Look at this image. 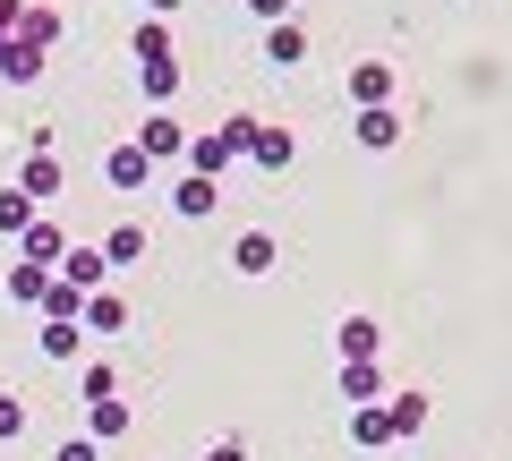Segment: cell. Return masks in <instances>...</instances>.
Returning a JSON list of instances; mask_svg holds the SVG:
<instances>
[{"instance_id": "4dcf8cb0", "label": "cell", "mask_w": 512, "mask_h": 461, "mask_svg": "<svg viewBox=\"0 0 512 461\" xmlns=\"http://www.w3.org/2000/svg\"><path fill=\"white\" fill-rule=\"evenodd\" d=\"M18 35V0H0V43Z\"/></svg>"}, {"instance_id": "d6a6232c", "label": "cell", "mask_w": 512, "mask_h": 461, "mask_svg": "<svg viewBox=\"0 0 512 461\" xmlns=\"http://www.w3.org/2000/svg\"><path fill=\"white\" fill-rule=\"evenodd\" d=\"M146 9H154V18H171V9H188V0H146Z\"/></svg>"}, {"instance_id": "ba28073f", "label": "cell", "mask_w": 512, "mask_h": 461, "mask_svg": "<svg viewBox=\"0 0 512 461\" xmlns=\"http://www.w3.org/2000/svg\"><path fill=\"white\" fill-rule=\"evenodd\" d=\"M384 351V325L376 316H342V359H376Z\"/></svg>"}, {"instance_id": "83f0119b", "label": "cell", "mask_w": 512, "mask_h": 461, "mask_svg": "<svg viewBox=\"0 0 512 461\" xmlns=\"http://www.w3.org/2000/svg\"><path fill=\"white\" fill-rule=\"evenodd\" d=\"M26 427V402H9V393H0V436H18Z\"/></svg>"}, {"instance_id": "2e32d148", "label": "cell", "mask_w": 512, "mask_h": 461, "mask_svg": "<svg viewBox=\"0 0 512 461\" xmlns=\"http://www.w3.org/2000/svg\"><path fill=\"white\" fill-rule=\"evenodd\" d=\"M146 257V231L137 222H111V240H103V265H137Z\"/></svg>"}, {"instance_id": "8fae6325", "label": "cell", "mask_w": 512, "mask_h": 461, "mask_svg": "<svg viewBox=\"0 0 512 461\" xmlns=\"http://www.w3.org/2000/svg\"><path fill=\"white\" fill-rule=\"evenodd\" d=\"M359 146H402V120H393V103H376V111H359Z\"/></svg>"}, {"instance_id": "d4e9b609", "label": "cell", "mask_w": 512, "mask_h": 461, "mask_svg": "<svg viewBox=\"0 0 512 461\" xmlns=\"http://www.w3.org/2000/svg\"><path fill=\"white\" fill-rule=\"evenodd\" d=\"M180 214H214V180H197V171H188V180H180Z\"/></svg>"}, {"instance_id": "7c38bea8", "label": "cell", "mask_w": 512, "mask_h": 461, "mask_svg": "<svg viewBox=\"0 0 512 461\" xmlns=\"http://www.w3.org/2000/svg\"><path fill=\"white\" fill-rule=\"evenodd\" d=\"M248 154H256V163H265V171H291L299 137H291V129H256V146H248Z\"/></svg>"}, {"instance_id": "cb8c5ba5", "label": "cell", "mask_w": 512, "mask_h": 461, "mask_svg": "<svg viewBox=\"0 0 512 461\" xmlns=\"http://www.w3.org/2000/svg\"><path fill=\"white\" fill-rule=\"evenodd\" d=\"M26 222H35V205H26V197H18V188H0V231H9V240H18Z\"/></svg>"}, {"instance_id": "30bf717a", "label": "cell", "mask_w": 512, "mask_h": 461, "mask_svg": "<svg viewBox=\"0 0 512 461\" xmlns=\"http://www.w3.org/2000/svg\"><path fill=\"white\" fill-rule=\"evenodd\" d=\"M231 265H239V274H274V231H239Z\"/></svg>"}, {"instance_id": "7a4b0ae2", "label": "cell", "mask_w": 512, "mask_h": 461, "mask_svg": "<svg viewBox=\"0 0 512 461\" xmlns=\"http://www.w3.org/2000/svg\"><path fill=\"white\" fill-rule=\"evenodd\" d=\"M137 154H146V163H180V154H188V129L171 120V111H154L146 129H137Z\"/></svg>"}, {"instance_id": "9a60e30c", "label": "cell", "mask_w": 512, "mask_h": 461, "mask_svg": "<svg viewBox=\"0 0 512 461\" xmlns=\"http://www.w3.org/2000/svg\"><path fill=\"white\" fill-rule=\"evenodd\" d=\"M86 436H94V444H120V436H128V402H94V410H86Z\"/></svg>"}, {"instance_id": "5b68a950", "label": "cell", "mask_w": 512, "mask_h": 461, "mask_svg": "<svg viewBox=\"0 0 512 461\" xmlns=\"http://www.w3.org/2000/svg\"><path fill=\"white\" fill-rule=\"evenodd\" d=\"M188 163H197V180H222V171H231L239 163V146H231V137H188Z\"/></svg>"}, {"instance_id": "1f68e13d", "label": "cell", "mask_w": 512, "mask_h": 461, "mask_svg": "<svg viewBox=\"0 0 512 461\" xmlns=\"http://www.w3.org/2000/svg\"><path fill=\"white\" fill-rule=\"evenodd\" d=\"M214 461H248V444H231V436H222V444H214Z\"/></svg>"}, {"instance_id": "7402d4cb", "label": "cell", "mask_w": 512, "mask_h": 461, "mask_svg": "<svg viewBox=\"0 0 512 461\" xmlns=\"http://www.w3.org/2000/svg\"><path fill=\"white\" fill-rule=\"evenodd\" d=\"M384 410H393V427H402V436H419V427H427V393H393Z\"/></svg>"}, {"instance_id": "5bb4252c", "label": "cell", "mask_w": 512, "mask_h": 461, "mask_svg": "<svg viewBox=\"0 0 512 461\" xmlns=\"http://www.w3.org/2000/svg\"><path fill=\"white\" fill-rule=\"evenodd\" d=\"M18 43L52 52V43H60V9H18Z\"/></svg>"}, {"instance_id": "f1b7e54d", "label": "cell", "mask_w": 512, "mask_h": 461, "mask_svg": "<svg viewBox=\"0 0 512 461\" xmlns=\"http://www.w3.org/2000/svg\"><path fill=\"white\" fill-rule=\"evenodd\" d=\"M60 461H103V444H94V436H77V444H60Z\"/></svg>"}, {"instance_id": "3957f363", "label": "cell", "mask_w": 512, "mask_h": 461, "mask_svg": "<svg viewBox=\"0 0 512 461\" xmlns=\"http://www.w3.org/2000/svg\"><path fill=\"white\" fill-rule=\"evenodd\" d=\"M18 197H26V205H52V197H60V163H52L43 146L18 163Z\"/></svg>"}, {"instance_id": "d6986e66", "label": "cell", "mask_w": 512, "mask_h": 461, "mask_svg": "<svg viewBox=\"0 0 512 461\" xmlns=\"http://www.w3.org/2000/svg\"><path fill=\"white\" fill-rule=\"evenodd\" d=\"M342 393H350V402H376V359H342Z\"/></svg>"}, {"instance_id": "4fadbf2b", "label": "cell", "mask_w": 512, "mask_h": 461, "mask_svg": "<svg viewBox=\"0 0 512 461\" xmlns=\"http://www.w3.org/2000/svg\"><path fill=\"white\" fill-rule=\"evenodd\" d=\"M146 171H154V163H146L137 146H111V154H103V180H111V188H137Z\"/></svg>"}, {"instance_id": "4316f807", "label": "cell", "mask_w": 512, "mask_h": 461, "mask_svg": "<svg viewBox=\"0 0 512 461\" xmlns=\"http://www.w3.org/2000/svg\"><path fill=\"white\" fill-rule=\"evenodd\" d=\"M43 351H52V359H77V325H60V316H52V325H43Z\"/></svg>"}, {"instance_id": "277c9868", "label": "cell", "mask_w": 512, "mask_h": 461, "mask_svg": "<svg viewBox=\"0 0 512 461\" xmlns=\"http://www.w3.org/2000/svg\"><path fill=\"white\" fill-rule=\"evenodd\" d=\"M350 103H359V111L393 103V69H384V60H359V69H350Z\"/></svg>"}, {"instance_id": "484cf974", "label": "cell", "mask_w": 512, "mask_h": 461, "mask_svg": "<svg viewBox=\"0 0 512 461\" xmlns=\"http://www.w3.org/2000/svg\"><path fill=\"white\" fill-rule=\"evenodd\" d=\"M43 282H52V274H35V265H18V274H9V299H26V308H35V299H43Z\"/></svg>"}, {"instance_id": "ffe728a7", "label": "cell", "mask_w": 512, "mask_h": 461, "mask_svg": "<svg viewBox=\"0 0 512 461\" xmlns=\"http://www.w3.org/2000/svg\"><path fill=\"white\" fill-rule=\"evenodd\" d=\"M146 60H180V52H171V26H163V18L137 26V69H146Z\"/></svg>"}, {"instance_id": "f546056e", "label": "cell", "mask_w": 512, "mask_h": 461, "mask_svg": "<svg viewBox=\"0 0 512 461\" xmlns=\"http://www.w3.org/2000/svg\"><path fill=\"white\" fill-rule=\"evenodd\" d=\"M248 9H256L265 26H282V18H291V0H248Z\"/></svg>"}, {"instance_id": "603a6c76", "label": "cell", "mask_w": 512, "mask_h": 461, "mask_svg": "<svg viewBox=\"0 0 512 461\" xmlns=\"http://www.w3.org/2000/svg\"><path fill=\"white\" fill-rule=\"evenodd\" d=\"M94 402H120V376H111V359H94V368H86V410Z\"/></svg>"}, {"instance_id": "6da1fadb", "label": "cell", "mask_w": 512, "mask_h": 461, "mask_svg": "<svg viewBox=\"0 0 512 461\" xmlns=\"http://www.w3.org/2000/svg\"><path fill=\"white\" fill-rule=\"evenodd\" d=\"M60 257H69V240H60V222H26V231H18V265H35V274H52V265Z\"/></svg>"}, {"instance_id": "52a82bcc", "label": "cell", "mask_w": 512, "mask_h": 461, "mask_svg": "<svg viewBox=\"0 0 512 461\" xmlns=\"http://www.w3.org/2000/svg\"><path fill=\"white\" fill-rule=\"evenodd\" d=\"M265 60H274V69H299V60H308V26H291V18H282L274 35H265Z\"/></svg>"}, {"instance_id": "ac0fdd59", "label": "cell", "mask_w": 512, "mask_h": 461, "mask_svg": "<svg viewBox=\"0 0 512 461\" xmlns=\"http://www.w3.org/2000/svg\"><path fill=\"white\" fill-rule=\"evenodd\" d=\"M60 282H69V291H94V282H103V257H94V248H69V257H60Z\"/></svg>"}, {"instance_id": "e0dca14e", "label": "cell", "mask_w": 512, "mask_h": 461, "mask_svg": "<svg viewBox=\"0 0 512 461\" xmlns=\"http://www.w3.org/2000/svg\"><path fill=\"white\" fill-rule=\"evenodd\" d=\"M137 86H146V103H171V94H180V60H146Z\"/></svg>"}, {"instance_id": "44dd1931", "label": "cell", "mask_w": 512, "mask_h": 461, "mask_svg": "<svg viewBox=\"0 0 512 461\" xmlns=\"http://www.w3.org/2000/svg\"><path fill=\"white\" fill-rule=\"evenodd\" d=\"M0 69H9V77H43V52H35V43H18V35H9V43H0Z\"/></svg>"}, {"instance_id": "9c48e42d", "label": "cell", "mask_w": 512, "mask_h": 461, "mask_svg": "<svg viewBox=\"0 0 512 461\" xmlns=\"http://www.w3.org/2000/svg\"><path fill=\"white\" fill-rule=\"evenodd\" d=\"M77 325H86V333H120V325H128V308H120L111 291H86V308H77Z\"/></svg>"}, {"instance_id": "8992f818", "label": "cell", "mask_w": 512, "mask_h": 461, "mask_svg": "<svg viewBox=\"0 0 512 461\" xmlns=\"http://www.w3.org/2000/svg\"><path fill=\"white\" fill-rule=\"evenodd\" d=\"M350 444H367V453H376V444H402V427H393V410H384V402H367L359 419H350Z\"/></svg>"}]
</instances>
